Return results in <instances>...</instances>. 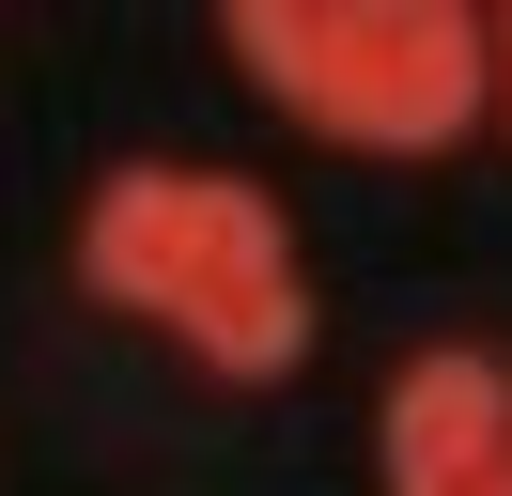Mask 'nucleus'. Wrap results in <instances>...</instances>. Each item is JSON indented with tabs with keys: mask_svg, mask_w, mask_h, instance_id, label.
Masks as SVG:
<instances>
[{
	"mask_svg": "<svg viewBox=\"0 0 512 496\" xmlns=\"http://www.w3.org/2000/svg\"><path fill=\"white\" fill-rule=\"evenodd\" d=\"M233 62L357 155H450L497 93V0H218Z\"/></svg>",
	"mask_w": 512,
	"mask_h": 496,
	"instance_id": "obj_2",
	"label": "nucleus"
},
{
	"mask_svg": "<svg viewBox=\"0 0 512 496\" xmlns=\"http://www.w3.org/2000/svg\"><path fill=\"white\" fill-rule=\"evenodd\" d=\"M497 93H512V0H497Z\"/></svg>",
	"mask_w": 512,
	"mask_h": 496,
	"instance_id": "obj_4",
	"label": "nucleus"
},
{
	"mask_svg": "<svg viewBox=\"0 0 512 496\" xmlns=\"http://www.w3.org/2000/svg\"><path fill=\"white\" fill-rule=\"evenodd\" d=\"M78 279L109 310H140L156 341H187L218 388H280L311 357V264L295 217L249 171H187V155H125L78 202Z\"/></svg>",
	"mask_w": 512,
	"mask_h": 496,
	"instance_id": "obj_1",
	"label": "nucleus"
},
{
	"mask_svg": "<svg viewBox=\"0 0 512 496\" xmlns=\"http://www.w3.org/2000/svg\"><path fill=\"white\" fill-rule=\"evenodd\" d=\"M373 465H388V496H512V357L497 341H419L388 372Z\"/></svg>",
	"mask_w": 512,
	"mask_h": 496,
	"instance_id": "obj_3",
	"label": "nucleus"
}]
</instances>
